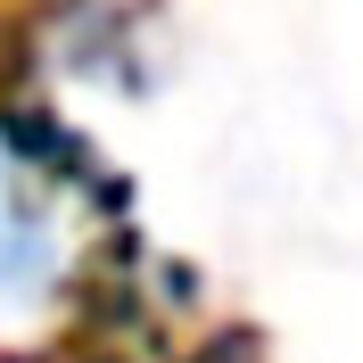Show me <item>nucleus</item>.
Masks as SVG:
<instances>
[{"label": "nucleus", "mask_w": 363, "mask_h": 363, "mask_svg": "<svg viewBox=\"0 0 363 363\" xmlns=\"http://www.w3.org/2000/svg\"><path fill=\"white\" fill-rule=\"evenodd\" d=\"M33 174L42 165L0 133V314L42 306L58 289V272H67V240H58V215H50Z\"/></svg>", "instance_id": "1"}]
</instances>
